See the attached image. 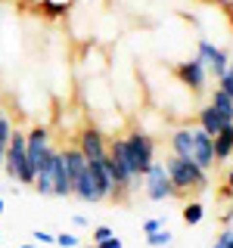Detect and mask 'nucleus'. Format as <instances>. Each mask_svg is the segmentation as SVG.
I'll list each match as a JSON object with an SVG mask.
<instances>
[{
    "label": "nucleus",
    "instance_id": "8",
    "mask_svg": "<svg viewBox=\"0 0 233 248\" xmlns=\"http://www.w3.org/2000/svg\"><path fill=\"white\" fill-rule=\"evenodd\" d=\"M140 183H143V192H146L150 202H171V199H177V189H174V183H171V177L165 170V161H155V165L143 174Z\"/></svg>",
    "mask_w": 233,
    "mask_h": 248
},
{
    "label": "nucleus",
    "instance_id": "7",
    "mask_svg": "<svg viewBox=\"0 0 233 248\" xmlns=\"http://www.w3.org/2000/svg\"><path fill=\"white\" fill-rule=\"evenodd\" d=\"M196 59L202 62V68L208 72V78L212 81H217L224 72L230 68V53L224 50L217 41H208V37H199V44H196Z\"/></svg>",
    "mask_w": 233,
    "mask_h": 248
},
{
    "label": "nucleus",
    "instance_id": "9",
    "mask_svg": "<svg viewBox=\"0 0 233 248\" xmlns=\"http://www.w3.org/2000/svg\"><path fill=\"white\" fill-rule=\"evenodd\" d=\"M78 149H81V155L87 161L93 158H106V152H109V137H106V130L100 127V124H84L81 130H78Z\"/></svg>",
    "mask_w": 233,
    "mask_h": 248
},
{
    "label": "nucleus",
    "instance_id": "17",
    "mask_svg": "<svg viewBox=\"0 0 233 248\" xmlns=\"http://www.w3.org/2000/svg\"><path fill=\"white\" fill-rule=\"evenodd\" d=\"M181 217H183V223H186V227H199V223L205 220V205H202L199 199L186 202V205H183V211H181Z\"/></svg>",
    "mask_w": 233,
    "mask_h": 248
},
{
    "label": "nucleus",
    "instance_id": "19",
    "mask_svg": "<svg viewBox=\"0 0 233 248\" xmlns=\"http://www.w3.org/2000/svg\"><path fill=\"white\" fill-rule=\"evenodd\" d=\"M208 103H212L215 108H217V112H224V115H227V118L233 121V99L227 96V93H224L221 87H215L212 93H208Z\"/></svg>",
    "mask_w": 233,
    "mask_h": 248
},
{
    "label": "nucleus",
    "instance_id": "18",
    "mask_svg": "<svg viewBox=\"0 0 233 248\" xmlns=\"http://www.w3.org/2000/svg\"><path fill=\"white\" fill-rule=\"evenodd\" d=\"M13 130H16V124L10 118V112H0V168H3V155H6V146H10Z\"/></svg>",
    "mask_w": 233,
    "mask_h": 248
},
{
    "label": "nucleus",
    "instance_id": "33",
    "mask_svg": "<svg viewBox=\"0 0 233 248\" xmlns=\"http://www.w3.org/2000/svg\"><path fill=\"white\" fill-rule=\"evenodd\" d=\"M81 248H97V245H93V242H90V245H81Z\"/></svg>",
    "mask_w": 233,
    "mask_h": 248
},
{
    "label": "nucleus",
    "instance_id": "5",
    "mask_svg": "<svg viewBox=\"0 0 233 248\" xmlns=\"http://www.w3.org/2000/svg\"><path fill=\"white\" fill-rule=\"evenodd\" d=\"M53 137H50V127L47 124H34L31 130H25V152H28V165H31V174L37 177V170H41L47 161H50L53 155Z\"/></svg>",
    "mask_w": 233,
    "mask_h": 248
},
{
    "label": "nucleus",
    "instance_id": "4",
    "mask_svg": "<svg viewBox=\"0 0 233 248\" xmlns=\"http://www.w3.org/2000/svg\"><path fill=\"white\" fill-rule=\"evenodd\" d=\"M3 170H6V177H10L13 183H19V186L34 183V174H31V165H28V152H25V130H19V127L13 130L10 146H6Z\"/></svg>",
    "mask_w": 233,
    "mask_h": 248
},
{
    "label": "nucleus",
    "instance_id": "28",
    "mask_svg": "<svg viewBox=\"0 0 233 248\" xmlns=\"http://www.w3.org/2000/svg\"><path fill=\"white\" fill-rule=\"evenodd\" d=\"M72 223H75L78 230H90V220H87L84 214H75V217H72Z\"/></svg>",
    "mask_w": 233,
    "mask_h": 248
},
{
    "label": "nucleus",
    "instance_id": "30",
    "mask_svg": "<svg viewBox=\"0 0 233 248\" xmlns=\"http://www.w3.org/2000/svg\"><path fill=\"white\" fill-rule=\"evenodd\" d=\"M16 248H41L37 242H25V245H16Z\"/></svg>",
    "mask_w": 233,
    "mask_h": 248
},
{
    "label": "nucleus",
    "instance_id": "22",
    "mask_svg": "<svg viewBox=\"0 0 233 248\" xmlns=\"http://www.w3.org/2000/svg\"><path fill=\"white\" fill-rule=\"evenodd\" d=\"M56 245L59 248H81V239L75 232H56Z\"/></svg>",
    "mask_w": 233,
    "mask_h": 248
},
{
    "label": "nucleus",
    "instance_id": "10",
    "mask_svg": "<svg viewBox=\"0 0 233 248\" xmlns=\"http://www.w3.org/2000/svg\"><path fill=\"white\" fill-rule=\"evenodd\" d=\"M50 177H53V199L72 196V177H68V168H66V152L59 146L50 155Z\"/></svg>",
    "mask_w": 233,
    "mask_h": 248
},
{
    "label": "nucleus",
    "instance_id": "13",
    "mask_svg": "<svg viewBox=\"0 0 233 248\" xmlns=\"http://www.w3.org/2000/svg\"><path fill=\"white\" fill-rule=\"evenodd\" d=\"M72 196L78 202H87V205H100V202H106L103 192H100V186H97V180H93V174H90V168H84L81 174H78V180L72 183Z\"/></svg>",
    "mask_w": 233,
    "mask_h": 248
},
{
    "label": "nucleus",
    "instance_id": "12",
    "mask_svg": "<svg viewBox=\"0 0 233 248\" xmlns=\"http://www.w3.org/2000/svg\"><path fill=\"white\" fill-rule=\"evenodd\" d=\"M196 124H199L202 130H205L208 137H217L224 127H230L233 121H230L224 112H217L212 103H202V106H199V115H196Z\"/></svg>",
    "mask_w": 233,
    "mask_h": 248
},
{
    "label": "nucleus",
    "instance_id": "27",
    "mask_svg": "<svg viewBox=\"0 0 233 248\" xmlns=\"http://www.w3.org/2000/svg\"><path fill=\"white\" fill-rule=\"evenodd\" d=\"M97 248H124V242H121L118 236H109V239H103V242H100Z\"/></svg>",
    "mask_w": 233,
    "mask_h": 248
},
{
    "label": "nucleus",
    "instance_id": "2",
    "mask_svg": "<svg viewBox=\"0 0 233 248\" xmlns=\"http://www.w3.org/2000/svg\"><path fill=\"white\" fill-rule=\"evenodd\" d=\"M165 170L171 177L177 189V199L181 196H190V192H199L208 186V170H202L193 158H177V155H168L165 158Z\"/></svg>",
    "mask_w": 233,
    "mask_h": 248
},
{
    "label": "nucleus",
    "instance_id": "1",
    "mask_svg": "<svg viewBox=\"0 0 233 248\" xmlns=\"http://www.w3.org/2000/svg\"><path fill=\"white\" fill-rule=\"evenodd\" d=\"M109 170H112V180H115V196H128L131 189H137L140 177L131 168V155H128V143H124V134L109 140Z\"/></svg>",
    "mask_w": 233,
    "mask_h": 248
},
{
    "label": "nucleus",
    "instance_id": "29",
    "mask_svg": "<svg viewBox=\"0 0 233 248\" xmlns=\"http://www.w3.org/2000/svg\"><path fill=\"white\" fill-rule=\"evenodd\" d=\"M224 186H227V189H230V192H233V168H230V170H227V177H224Z\"/></svg>",
    "mask_w": 233,
    "mask_h": 248
},
{
    "label": "nucleus",
    "instance_id": "3",
    "mask_svg": "<svg viewBox=\"0 0 233 248\" xmlns=\"http://www.w3.org/2000/svg\"><path fill=\"white\" fill-rule=\"evenodd\" d=\"M124 143H128L131 168H134V174L143 180V174L155 165V137L143 127V124H134V127L124 134Z\"/></svg>",
    "mask_w": 233,
    "mask_h": 248
},
{
    "label": "nucleus",
    "instance_id": "20",
    "mask_svg": "<svg viewBox=\"0 0 233 248\" xmlns=\"http://www.w3.org/2000/svg\"><path fill=\"white\" fill-rule=\"evenodd\" d=\"M171 242H174V232L171 230H159L152 236H146V248H168Z\"/></svg>",
    "mask_w": 233,
    "mask_h": 248
},
{
    "label": "nucleus",
    "instance_id": "14",
    "mask_svg": "<svg viewBox=\"0 0 233 248\" xmlns=\"http://www.w3.org/2000/svg\"><path fill=\"white\" fill-rule=\"evenodd\" d=\"M168 146L171 155H177V158H193V124H181V127L171 130Z\"/></svg>",
    "mask_w": 233,
    "mask_h": 248
},
{
    "label": "nucleus",
    "instance_id": "23",
    "mask_svg": "<svg viewBox=\"0 0 233 248\" xmlns=\"http://www.w3.org/2000/svg\"><path fill=\"white\" fill-rule=\"evenodd\" d=\"M140 230H143V236H152V232L165 230V220H162V217H150V220L140 223Z\"/></svg>",
    "mask_w": 233,
    "mask_h": 248
},
{
    "label": "nucleus",
    "instance_id": "11",
    "mask_svg": "<svg viewBox=\"0 0 233 248\" xmlns=\"http://www.w3.org/2000/svg\"><path fill=\"white\" fill-rule=\"evenodd\" d=\"M193 161L202 168V170H212L215 168V146H212V137L193 124Z\"/></svg>",
    "mask_w": 233,
    "mask_h": 248
},
{
    "label": "nucleus",
    "instance_id": "31",
    "mask_svg": "<svg viewBox=\"0 0 233 248\" xmlns=\"http://www.w3.org/2000/svg\"><path fill=\"white\" fill-rule=\"evenodd\" d=\"M3 211H6V202H3V199H0V214H3Z\"/></svg>",
    "mask_w": 233,
    "mask_h": 248
},
{
    "label": "nucleus",
    "instance_id": "15",
    "mask_svg": "<svg viewBox=\"0 0 233 248\" xmlns=\"http://www.w3.org/2000/svg\"><path fill=\"white\" fill-rule=\"evenodd\" d=\"M87 168H90L93 180L100 186V192H103V199H112L115 196V180H112V170H109V158H93V161H87Z\"/></svg>",
    "mask_w": 233,
    "mask_h": 248
},
{
    "label": "nucleus",
    "instance_id": "24",
    "mask_svg": "<svg viewBox=\"0 0 233 248\" xmlns=\"http://www.w3.org/2000/svg\"><path fill=\"white\" fill-rule=\"evenodd\" d=\"M31 239H34L37 245H56V232H47V230H34Z\"/></svg>",
    "mask_w": 233,
    "mask_h": 248
},
{
    "label": "nucleus",
    "instance_id": "25",
    "mask_svg": "<svg viewBox=\"0 0 233 248\" xmlns=\"http://www.w3.org/2000/svg\"><path fill=\"white\" fill-rule=\"evenodd\" d=\"M230 236H233V223H227V227L217 232V239L212 242V248H227L230 245Z\"/></svg>",
    "mask_w": 233,
    "mask_h": 248
},
{
    "label": "nucleus",
    "instance_id": "26",
    "mask_svg": "<svg viewBox=\"0 0 233 248\" xmlns=\"http://www.w3.org/2000/svg\"><path fill=\"white\" fill-rule=\"evenodd\" d=\"M215 87H221V90H224V93H227V96L233 99V75H230V72H224L221 78H217V84H215Z\"/></svg>",
    "mask_w": 233,
    "mask_h": 248
},
{
    "label": "nucleus",
    "instance_id": "6",
    "mask_svg": "<svg viewBox=\"0 0 233 248\" xmlns=\"http://www.w3.org/2000/svg\"><path fill=\"white\" fill-rule=\"evenodd\" d=\"M171 75H174V81L181 84L186 93H193V96H202V93L208 90V84H212V78H208V72L202 68V62L196 56L181 59L174 68H171Z\"/></svg>",
    "mask_w": 233,
    "mask_h": 248
},
{
    "label": "nucleus",
    "instance_id": "16",
    "mask_svg": "<svg viewBox=\"0 0 233 248\" xmlns=\"http://www.w3.org/2000/svg\"><path fill=\"white\" fill-rule=\"evenodd\" d=\"M212 146H215V165H224L233 158V124L224 127L217 137H212Z\"/></svg>",
    "mask_w": 233,
    "mask_h": 248
},
{
    "label": "nucleus",
    "instance_id": "21",
    "mask_svg": "<svg viewBox=\"0 0 233 248\" xmlns=\"http://www.w3.org/2000/svg\"><path fill=\"white\" fill-rule=\"evenodd\" d=\"M109 236H115V230L106 227V223H100V227L90 230V242H93V245H100V242H103V239H109Z\"/></svg>",
    "mask_w": 233,
    "mask_h": 248
},
{
    "label": "nucleus",
    "instance_id": "32",
    "mask_svg": "<svg viewBox=\"0 0 233 248\" xmlns=\"http://www.w3.org/2000/svg\"><path fill=\"white\" fill-rule=\"evenodd\" d=\"M227 72H230V75H233V59H230V68H227Z\"/></svg>",
    "mask_w": 233,
    "mask_h": 248
}]
</instances>
